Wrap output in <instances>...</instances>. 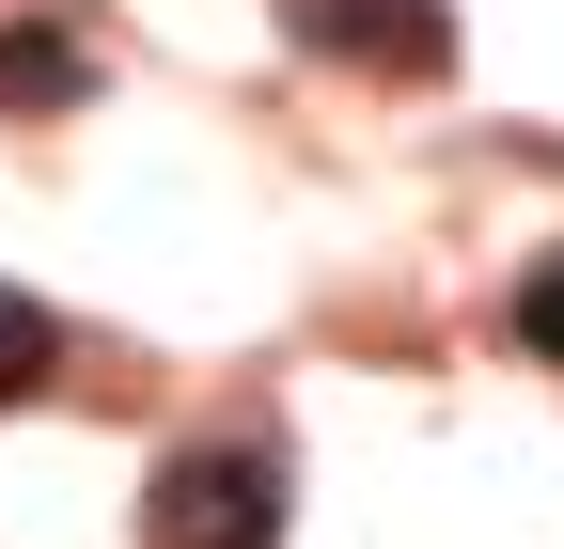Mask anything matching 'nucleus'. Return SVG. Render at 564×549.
Listing matches in <instances>:
<instances>
[{
	"instance_id": "obj_1",
	"label": "nucleus",
	"mask_w": 564,
	"mask_h": 549,
	"mask_svg": "<svg viewBox=\"0 0 564 549\" xmlns=\"http://www.w3.org/2000/svg\"><path fill=\"white\" fill-rule=\"evenodd\" d=\"M141 534L158 549H282V440H173Z\"/></svg>"
},
{
	"instance_id": "obj_2",
	"label": "nucleus",
	"mask_w": 564,
	"mask_h": 549,
	"mask_svg": "<svg viewBox=\"0 0 564 549\" xmlns=\"http://www.w3.org/2000/svg\"><path fill=\"white\" fill-rule=\"evenodd\" d=\"M282 32L314 63H377V79H440L455 63V0H282Z\"/></svg>"
},
{
	"instance_id": "obj_3",
	"label": "nucleus",
	"mask_w": 564,
	"mask_h": 549,
	"mask_svg": "<svg viewBox=\"0 0 564 549\" xmlns=\"http://www.w3.org/2000/svg\"><path fill=\"white\" fill-rule=\"evenodd\" d=\"M95 95V47L63 32V17H17L0 32V110H79Z\"/></svg>"
},
{
	"instance_id": "obj_4",
	"label": "nucleus",
	"mask_w": 564,
	"mask_h": 549,
	"mask_svg": "<svg viewBox=\"0 0 564 549\" xmlns=\"http://www.w3.org/2000/svg\"><path fill=\"white\" fill-rule=\"evenodd\" d=\"M47 377H63V314H47L32 283H0V408H32Z\"/></svg>"
},
{
	"instance_id": "obj_5",
	"label": "nucleus",
	"mask_w": 564,
	"mask_h": 549,
	"mask_svg": "<svg viewBox=\"0 0 564 549\" xmlns=\"http://www.w3.org/2000/svg\"><path fill=\"white\" fill-rule=\"evenodd\" d=\"M518 346L564 362V251H533V283H518Z\"/></svg>"
}]
</instances>
